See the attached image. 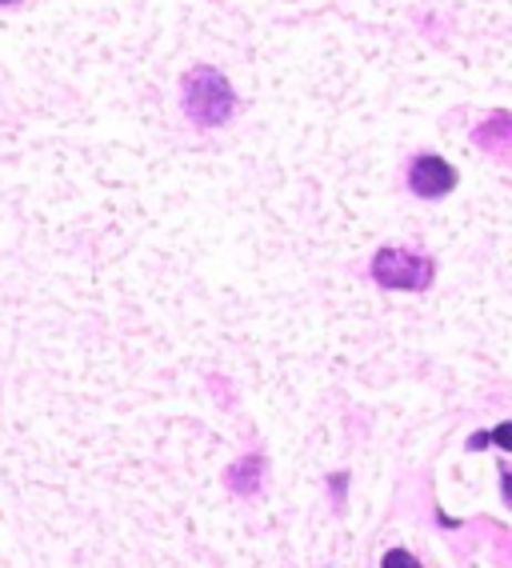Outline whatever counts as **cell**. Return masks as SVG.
<instances>
[{
  "label": "cell",
  "instance_id": "6da1fadb",
  "mask_svg": "<svg viewBox=\"0 0 512 568\" xmlns=\"http://www.w3.org/2000/svg\"><path fill=\"white\" fill-rule=\"evenodd\" d=\"M181 92H185V116L193 124H201V129H221V124L233 121L236 92L225 72L208 69V64H196V69L185 72Z\"/></svg>",
  "mask_w": 512,
  "mask_h": 568
},
{
  "label": "cell",
  "instance_id": "7a4b0ae2",
  "mask_svg": "<svg viewBox=\"0 0 512 568\" xmlns=\"http://www.w3.org/2000/svg\"><path fill=\"white\" fill-rule=\"evenodd\" d=\"M372 281L380 288H392V293H420L429 288L432 276H437V264L429 256L412 253V248H380L369 264Z\"/></svg>",
  "mask_w": 512,
  "mask_h": 568
},
{
  "label": "cell",
  "instance_id": "3957f363",
  "mask_svg": "<svg viewBox=\"0 0 512 568\" xmlns=\"http://www.w3.org/2000/svg\"><path fill=\"white\" fill-rule=\"evenodd\" d=\"M457 169H452L444 156H437V153H420V156H412V164H409V189L417 196H424V201H441V196H449L452 189H457Z\"/></svg>",
  "mask_w": 512,
  "mask_h": 568
},
{
  "label": "cell",
  "instance_id": "277c9868",
  "mask_svg": "<svg viewBox=\"0 0 512 568\" xmlns=\"http://www.w3.org/2000/svg\"><path fill=\"white\" fill-rule=\"evenodd\" d=\"M260 457H245V460H236L233 468H228V488H233L236 497H253L256 488H260Z\"/></svg>",
  "mask_w": 512,
  "mask_h": 568
},
{
  "label": "cell",
  "instance_id": "5b68a950",
  "mask_svg": "<svg viewBox=\"0 0 512 568\" xmlns=\"http://www.w3.org/2000/svg\"><path fill=\"white\" fill-rule=\"evenodd\" d=\"M380 568H424V565L412 557L409 548H389V552H385V560H380Z\"/></svg>",
  "mask_w": 512,
  "mask_h": 568
},
{
  "label": "cell",
  "instance_id": "8992f818",
  "mask_svg": "<svg viewBox=\"0 0 512 568\" xmlns=\"http://www.w3.org/2000/svg\"><path fill=\"white\" fill-rule=\"evenodd\" d=\"M0 4H17V0H0Z\"/></svg>",
  "mask_w": 512,
  "mask_h": 568
}]
</instances>
